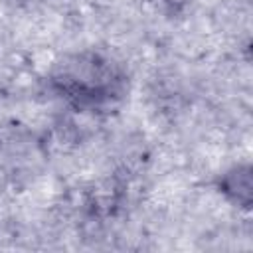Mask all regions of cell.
I'll list each match as a JSON object with an SVG mask.
<instances>
[{
  "instance_id": "6da1fadb",
  "label": "cell",
  "mask_w": 253,
  "mask_h": 253,
  "mask_svg": "<svg viewBox=\"0 0 253 253\" xmlns=\"http://www.w3.org/2000/svg\"><path fill=\"white\" fill-rule=\"evenodd\" d=\"M59 91L75 103L95 105L111 99L119 89V73L95 53L69 57L53 77Z\"/></svg>"
},
{
  "instance_id": "7a4b0ae2",
  "label": "cell",
  "mask_w": 253,
  "mask_h": 253,
  "mask_svg": "<svg viewBox=\"0 0 253 253\" xmlns=\"http://www.w3.org/2000/svg\"><path fill=\"white\" fill-rule=\"evenodd\" d=\"M217 190L229 204H233L241 210H249L251 208V192H253L251 166L245 162V164H235L229 170H225L217 178Z\"/></svg>"
}]
</instances>
